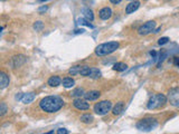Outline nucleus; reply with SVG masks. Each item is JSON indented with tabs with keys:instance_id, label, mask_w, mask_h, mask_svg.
Segmentation results:
<instances>
[{
	"instance_id": "obj_1",
	"label": "nucleus",
	"mask_w": 179,
	"mask_h": 134,
	"mask_svg": "<svg viewBox=\"0 0 179 134\" xmlns=\"http://www.w3.org/2000/svg\"><path fill=\"white\" fill-rule=\"evenodd\" d=\"M64 105L63 99L59 96H46L39 102V106L46 113H55L59 111Z\"/></svg>"
},
{
	"instance_id": "obj_2",
	"label": "nucleus",
	"mask_w": 179,
	"mask_h": 134,
	"mask_svg": "<svg viewBox=\"0 0 179 134\" xmlns=\"http://www.w3.org/2000/svg\"><path fill=\"white\" fill-rule=\"evenodd\" d=\"M120 47V44L118 41H109V43H104V44L98 45L95 48V54L98 56H105V55H110L113 52H115L116 49Z\"/></svg>"
},
{
	"instance_id": "obj_3",
	"label": "nucleus",
	"mask_w": 179,
	"mask_h": 134,
	"mask_svg": "<svg viewBox=\"0 0 179 134\" xmlns=\"http://www.w3.org/2000/svg\"><path fill=\"white\" fill-rule=\"evenodd\" d=\"M167 102V97L163 94H156L152 95L149 102H148V108L149 110H156V108H160L166 104Z\"/></svg>"
},
{
	"instance_id": "obj_4",
	"label": "nucleus",
	"mask_w": 179,
	"mask_h": 134,
	"mask_svg": "<svg viewBox=\"0 0 179 134\" xmlns=\"http://www.w3.org/2000/svg\"><path fill=\"white\" fill-rule=\"evenodd\" d=\"M158 125L156 119H152V117H147V119H143L140 120L137 123V129L140 131H144V132H149L156 127Z\"/></svg>"
},
{
	"instance_id": "obj_5",
	"label": "nucleus",
	"mask_w": 179,
	"mask_h": 134,
	"mask_svg": "<svg viewBox=\"0 0 179 134\" xmlns=\"http://www.w3.org/2000/svg\"><path fill=\"white\" fill-rule=\"evenodd\" d=\"M112 108V103L110 101H102L95 104L94 106V112L98 115H105L107 112H110Z\"/></svg>"
},
{
	"instance_id": "obj_6",
	"label": "nucleus",
	"mask_w": 179,
	"mask_h": 134,
	"mask_svg": "<svg viewBox=\"0 0 179 134\" xmlns=\"http://www.w3.org/2000/svg\"><path fill=\"white\" fill-rule=\"evenodd\" d=\"M155 27H156V22L153 21V20L147 21L146 24H143L142 26L138 29L139 35L146 36V35H148V34H150V32H152V31L155 30Z\"/></svg>"
},
{
	"instance_id": "obj_7",
	"label": "nucleus",
	"mask_w": 179,
	"mask_h": 134,
	"mask_svg": "<svg viewBox=\"0 0 179 134\" xmlns=\"http://www.w3.org/2000/svg\"><path fill=\"white\" fill-rule=\"evenodd\" d=\"M73 105L77 110H80V111H87L90 108L89 103L86 102V101H84V99H82V98H75L74 102H73Z\"/></svg>"
},
{
	"instance_id": "obj_8",
	"label": "nucleus",
	"mask_w": 179,
	"mask_h": 134,
	"mask_svg": "<svg viewBox=\"0 0 179 134\" xmlns=\"http://www.w3.org/2000/svg\"><path fill=\"white\" fill-rule=\"evenodd\" d=\"M169 101L174 106L179 107V89H171V91H170Z\"/></svg>"
},
{
	"instance_id": "obj_9",
	"label": "nucleus",
	"mask_w": 179,
	"mask_h": 134,
	"mask_svg": "<svg viewBox=\"0 0 179 134\" xmlns=\"http://www.w3.org/2000/svg\"><path fill=\"white\" fill-rule=\"evenodd\" d=\"M98 16L101 19L103 20H107V19H110L112 17V10L109 7H104L100 10V13H98Z\"/></svg>"
},
{
	"instance_id": "obj_10",
	"label": "nucleus",
	"mask_w": 179,
	"mask_h": 134,
	"mask_svg": "<svg viewBox=\"0 0 179 134\" xmlns=\"http://www.w3.org/2000/svg\"><path fill=\"white\" fill-rule=\"evenodd\" d=\"M25 62H26L25 56H22V55H18V56L13 57V59H11V65H13V67H19Z\"/></svg>"
},
{
	"instance_id": "obj_11",
	"label": "nucleus",
	"mask_w": 179,
	"mask_h": 134,
	"mask_svg": "<svg viewBox=\"0 0 179 134\" xmlns=\"http://www.w3.org/2000/svg\"><path fill=\"white\" fill-rule=\"evenodd\" d=\"M139 7H140V2L137 1V0H134V1L130 2V4L126 6V8H125V13H134L135 10H138Z\"/></svg>"
},
{
	"instance_id": "obj_12",
	"label": "nucleus",
	"mask_w": 179,
	"mask_h": 134,
	"mask_svg": "<svg viewBox=\"0 0 179 134\" xmlns=\"http://www.w3.org/2000/svg\"><path fill=\"white\" fill-rule=\"evenodd\" d=\"M100 92L98 91H90L87 93H85L84 97L86 101H95V99H98L100 97Z\"/></svg>"
},
{
	"instance_id": "obj_13",
	"label": "nucleus",
	"mask_w": 179,
	"mask_h": 134,
	"mask_svg": "<svg viewBox=\"0 0 179 134\" xmlns=\"http://www.w3.org/2000/svg\"><path fill=\"white\" fill-rule=\"evenodd\" d=\"M9 85V76L7 74H4V71L0 73V87L1 89L6 88Z\"/></svg>"
},
{
	"instance_id": "obj_14",
	"label": "nucleus",
	"mask_w": 179,
	"mask_h": 134,
	"mask_svg": "<svg viewBox=\"0 0 179 134\" xmlns=\"http://www.w3.org/2000/svg\"><path fill=\"white\" fill-rule=\"evenodd\" d=\"M90 78H93V80H98L101 77V71H98V68H95V67H91L90 68V73H89V76Z\"/></svg>"
},
{
	"instance_id": "obj_15",
	"label": "nucleus",
	"mask_w": 179,
	"mask_h": 134,
	"mask_svg": "<svg viewBox=\"0 0 179 134\" xmlns=\"http://www.w3.org/2000/svg\"><path fill=\"white\" fill-rule=\"evenodd\" d=\"M82 13L84 15V17L86 20H89V21H93L94 20L93 11H92L90 8H83L82 9Z\"/></svg>"
},
{
	"instance_id": "obj_16",
	"label": "nucleus",
	"mask_w": 179,
	"mask_h": 134,
	"mask_svg": "<svg viewBox=\"0 0 179 134\" xmlns=\"http://www.w3.org/2000/svg\"><path fill=\"white\" fill-rule=\"evenodd\" d=\"M61 83H62V80L58 76H52L48 80V85L52 87H57L58 85H61Z\"/></svg>"
},
{
	"instance_id": "obj_17",
	"label": "nucleus",
	"mask_w": 179,
	"mask_h": 134,
	"mask_svg": "<svg viewBox=\"0 0 179 134\" xmlns=\"http://www.w3.org/2000/svg\"><path fill=\"white\" fill-rule=\"evenodd\" d=\"M34 99H35V94L28 93V94H24V95H22L21 102L24 103V104H29V103H31Z\"/></svg>"
},
{
	"instance_id": "obj_18",
	"label": "nucleus",
	"mask_w": 179,
	"mask_h": 134,
	"mask_svg": "<svg viewBox=\"0 0 179 134\" xmlns=\"http://www.w3.org/2000/svg\"><path fill=\"white\" fill-rule=\"evenodd\" d=\"M124 110V103L123 102H119L116 103V105L113 107V114L114 115H120L121 113Z\"/></svg>"
},
{
	"instance_id": "obj_19",
	"label": "nucleus",
	"mask_w": 179,
	"mask_h": 134,
	"mask_svg": "<svg viewBox=\"0 0 179 134\" xmlns=\"http://www.w3.org/2000/svg\"><path fill=\"white\" fill-rule=\"evenodd\" d=\"M75 85V80L71 78V77H65L64 80H63V86L65 87V88H71Z\"/></svg>"
},
{
	"instance_id": "obj_20",
	"label": "nucleus",
	"mask_w": 179,
	"mask_h": 134,
	"mask_svg": "<svg viewBox=\"0 0 179 134\" xmlns=\"http://www.w3.org/2000/svg\"><path fill=\"white\" fill-rule=\"evenodd\" d=\"M83 69H84V66H74L68 71V73L71 75H81Z\"/></svg>"
},
{
	"instance_id": "obj_21",
	"label": "nucleus",
	"mask_w": 179,
	"mask_h": 134,
	"mask_svg": "<svg viewBox=\"0 0 179 134\" xmlns=\"http://www.w3.org/2000/svg\"><path fill=\"white\" fill-rule=\"evenodd\" d=\"M128 68V66H126V64H124V63H115L114 65H113V69L116 71H124L125 69Z\"/></svg>"
},
{
	"instance_id": "obj_22",
	"label": "nucleus",
	"mask_w": 179,
	"mask_h": 134,
	"mask_svg": "<svg viewBox=\"0 0 179 134\" xmlns=\"http://www.w3.org/2000/svg\"><path fill=\"white\" fill-rule=\"evenodd\" d=\"M93 116L91 115V114H83V115L81 116V121L83 122V123H86V124H89V123H92L93 122Z\"/></svg>"
},
{
	"instance_id": "obj_23",
	"label": "nucleus",
	"mask_w": 179,
	"mask_h": 134,
	"mask_svg": "<svg viewBox=\"0 0 179 134\" xmlns=\"http://www.w3.org/2000/svg\"><path fill=\"white\" fill-rule=\"evenodd\" d=\"M72 96H74V97H76V96H78V97H81V96H83V95H85V92L83 88H76L74 89L73 92L71 93Z\"/></svg>"
},
{
	"instance_id": "obj_24",
	"label": "nucleus",
	"mask_w": 179,
	"mask_h": 134,
	"mask_svg": "<svg viewBox=\"0 0 179 134\" xmlns=\"http://www.w3.org/2000/svg\"><path fill=\"white\" fill-rule=\"evenodd\" d=\"M77 24H78V25H84V26H87V27H90V28H94V26L90 24L89 20H85V19H82V18L77 19Z\"/></svg>"
},
{
	"instance_id": "obj_25",
	"label": "nucleus",
	"mask_w": 179,
	"mask_h": 134,
	"mask_svg": "<svg viewBox=\"0 0 179 134\" xmlns=\"http://www.w3.org/2000/svg\"><path fill=\"white\" fill-rule=\"evenodd\" d=\"M43 28H44V24L41 21H36L35 24H34V29H35L36 31L41 30Z\"/></svg>"
},
{
	"instance_id": "obj_26",
	"label": "nucleus",
	"mask_w": 179,
	"mask_h": 134,
	"mask_svg": "<svg viewBox=\"0 0 179 134\" xmlns=\"http://www.w3.org/2000/svg\"><path fill=\"white\" fill-rule=\"evenodd\" d=\"M7 110H8V107H7V105H6V103H1L0 104V114L1 115H4L6 114V112H7Z\"/></svg>"
},
{
	"instance_id": "obj_27",
	"label": "nucleus",
	"mask_w": 179,
	"mask_h": 134,
	"mask_svg": "<svg viewBox=\"0 0 179 134\" xmlns=\"http://www.w3.org/2000/svg\"><path fill=\"white\" fill-rule=\"evenodd\" d=\"M168 41H169V38H168V37H162V38H160V39L158 40V45L162 46V45L167 44Z\"/></svg>"
},
{
	"instance_id": "obj_28",
	"label": "nucleus",
	"mask_w": 179,
	"mask_h": 134,
	"mask_svg": "<svg viewBox=\"0 0 179 134\" xmlns=\"http://www.w3.org/2000/svg\"><path fill=\"white\" fill-rule=\"evenodd\" d=\"M57 134H68V131L64 127H61V129L57 130Z\"/></svg>"
},
{
	"instance_id": "obj_29",
	"label": "nucleus",
	"mask_w": 179,
	"mask_h": 134,
	"mask_svg": "<svg viewBox=\"0 0 179 134\" xmlns=\"http://www.w3.org/2000/svg\"><path fill=\"white\" fill-rule=\"evenodd\" d=\"M47 8H48L47 6H43V7H40V8L38 9V13H45V11L47 10Z\"/></svg>"
},
{
	"instance_id": "obj_30",
	"label": "nucleus",
	"mask_w": 179,
	"mask_h": 134,
	"mask_svg": "<svg viewBox=\"0 0 179 134\" xmlns=\"http://www.w3.org/2000/svg\"><path fill=\"white\" fill-rule=\"evenodd\" d=\"M174 64H175V66L179 67V57H175L174 58Z\"/></svg>"
},
{
	"instance_id": "obj_31",
	"label": "nucleus",
	"mask_w": 179,
	"mask_h": 134,
	"mask_svg": "<svg viewBox=\"0 0 179 134\" xmlns=\"http://www.w3.org/2000/svg\"><path fill=\"white\" fill-rule=\"evenodd\" d=\"M84 29H82V28H81V29H76L75 30V34H83V32H84Z\"/></svg>"
},
{
	"instance_id": "obj_32",
	"label": "nucleus",
	"mask_w": 179,
	"mask_h": 134,
	"mask_svg": "<svg viewBox=\"0 0 179 134\" xmlns=\"http://www.w3.org/2000/svg\"><path fill=\"white\" fill-rule=\"evenodd\" d=\"M150 55H151L153 58H156L157 57V52H155V50H151V52H150Z\"/></svg>"
},
{
	"instance_id": "obj_33",
	"label": "nucleus",
	"mask_w": 179,
	"mask_h": 134,
	"mask_svg": "<svg viewBox=\"0 0 179 134\" xmlns=\"http://www.w3.org/2000/svg\"><path fill=\"white\" fill-rule=\"evenodd\" d=\"M110 1H111L112 4H120V2H121V1H122V0H110Z\"/></svg>"
},
{
	"instance_id": "obj_34",
	"label": "nucleus",
	"mask_w": 179,
	"mask_h": 134,
	"mask_svg": "<svg viewBox=\"0 0 179 134\" xmlns=\"http://www.w3.org/2000/svg\"><path fill=\"white\" fill-rule=\"evenodd\" d=\"M54 133V131L52 130V131H49V132H47V133H45V134H53Z\"/></svg>"
},
{
	"instance_id": "obj_35",
	"label": "nucleus",
	"mask_w": 179,
	"mask_h": 134,
	"mask_svg": "<svg viewBox=\"0 0 179 134\" xmlns=\"http://www.w3.org/2000/svg\"><path fill=\"white\" fill-rule=\"evenodd\" d=\"M39 2H46V1H49V0H38Z\"/></svg>"
}]
</instances>
